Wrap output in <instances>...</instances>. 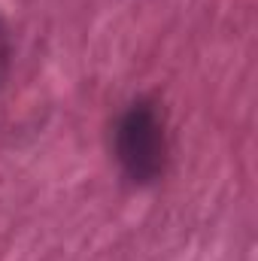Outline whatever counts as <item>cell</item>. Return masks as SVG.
Wrapping results in <instances>:
<instances>
[{"instance_id": "cell-1", "label": "cell", "mask_w": 258, "mask_h": 261, "mask_svg": "<svg viewBox=\"0 0 258 261\" xmlns=\"http://www.w3.org/2000/svg\"><path fill=\"white\" fill-rule=\"evenodd\" d=\"M116 152L134 182H152L164 167V125L152 103L140 100L122 116Z\"/></svg>"}, {"instance_id": "cell-2", "label": "cell", "mask_w": 258, "mask_h": 261, "mask_svg": "<svg viewBox=\"0 0 258 261\" xmlns=\"http://www.w3.org/2000/svg\"><path fill=\"white\" fill-rule=\"evenodd\" d=\"M6 61H9V46H6V34H3V28H0V79H3V73H6Z\"/></svg>"}]
</instances>
